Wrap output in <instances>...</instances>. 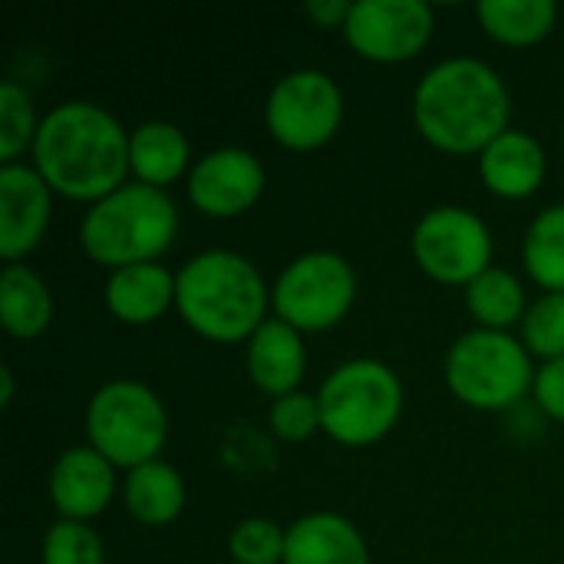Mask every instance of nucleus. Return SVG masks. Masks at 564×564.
Masks as SVG:
<instances>
[{
  "instance_id": "obj_1",
  "label": "nucleus",
  "mask_w": 564,
  "mask_h": 564,
  "mask_svg": "<svg viewBox=\"0 0 564 564\" xmlns=\"http://www.w3.org/2000/svg\"><path fill=\"white\" fill-rule=\"evenodd\" d=\"M30 165L43 175L53 195L89 208L132 178L129 129L116 112L93 99L56 102L40 122Z\"/></svg>"
},
{
  "instance_id": "obj_2",
  "label": "nucleus",
  "mask_w": 564,
  "mask_h": 564,
  "mask_svg": "<svg viewBox=\"0 0 564 564\" xmlns=\"http://www.w3.org/2000/svg\"><path fill=\"white\" fill-rule=\"evenodd\" d=\"M410 116L423 142L446 155H479L512 129V93L502 73L476 56L433 63L413 89Z\"/></svg>"
},
{
  "instance_id": "obj_3",
  "label": "nucleus",
  "mask_w": 564,
  "mask_h": 564,
  "mask_svg": "<svg viewBox=\"0 0 564 564\" xmlns=\"http://www.w3.org/2000/svg\"><path fill=\"white\" fill-rule=\"evenodd\" d=\"M175 311L202 340L248 344L271 317V284L241 251L205 248L175 271Z\"/></svg>"
},
{
  "instance_id": "obj_4",
  "label": "nucleus",
  "mask_w": 564,
  "mask_h": 564,
  "mask_svg": "<svg viewBox=\"0 0 564 564\" xmlns=\"http://www.w3.org/2000/svg\"><path fill=\"white\" fill-rule=\"evenodd\" d=\"M178 225V205L165 188L129 178L83 212L79 248L106 271L152 264L162 261V254L175 245Z\"/></svg>"
},
{
  "instance_id": "obj_5",
  "label": "nucleus",
  "mask_w": 564,
  "mask_h": 564,
  "mask_svg": "<svg viewBox=\"0 0 564 564\" xmlns=\"http://www.w3.org/2000/svg\"><path fill=\"white\" fill-rule=\"evenodd\" d=\"M324 433L344 449H367L383 443L403 420L406 390L400 373L377 357H354L337 364L321 390Z\"/></svg>"
},
{
  "instance_id": "obj_6",
  "label": "nucleus",
  "mask_w": 564,
  "mask_h": 564,
  "mask_svg": "<svg viewBox=\"0 0 564 564\" xmlns=\"http://www.w3.org/2000/svg\"><path fill=\"white\" fill-rule=\"evenodd\" d=\"M535 357L512 330L473 327L459 334L443 360V380L449 393L479 413H509L532 397Z\"/></svg>"
},
{
  "instance_id": "obj_7",
  "label": "nucleus",
  "mask_w": 564,
  "mask_h": 564,
  "mask_svg": "<svg viewBox=\"0 0 564 564\" xmlns=\"http://www.w3.org/2000/svg\"><path fill=\"white\" fill-rule=\"evenodd\" d=\"M169 426L162 397L142 380H109L86 403V443L119 473L162 459Z\"/></svg>"
},
{
  "instance_id": "obj_8",
  "label": "nucleus",
  "mask_w": 564,
  "mask_h": 564,
  "mask_svg": "<svg viewBox=\"0 0 564 564\" xmlns=\"http://www.w3.org/2000/svg\"><path fill=\"white\" fill-rule=\"evenodd\" d=\"M360 278L354 264L330 248L297 254L271 284V317L301 334H324L340 327L357 304Z\"/></svg>"
},
{
  "instance_id": "obj_9",
  "label": "nucleus",
  "mask_w": 564,
  "mask_h": 564,
  "mask_svg": "<svg viewBox=\"0 0 564 564\" xmlns=\"http://www.w3.org/2000/svg\"><path fill=\"white\" fill-rule=\"evenodd\" d=\"M347 99L340 83L317 66L284 73L264 99V129L288 152H317L344 129Z\"/></svg>"
},
{
  "instance_id": "obj_10",
  "label": "nucleus",
  "mask_w": 564,
  "mask_h": 564,
  "mask_svg": "<svg viewBox=\"0 0 564 564\" xmlns=\"http://www.w3.org/2000/svg\"><path fill=\"white\" fill-rule=\"evenodd\" d=\"M492 231L482 215L466 205H436L410 231V254L416 268L446 288H469L492 268Z\"/></svg>"
},
{
  "instance_id": "obj_11",
  "label": "nucleus",
  "mask_w": 564,
  "mask_h": 564,
  "mask_svg": "<svg viewBox=\"0 0 564 564\" xmlns=\"http://www.w3.org/2000/svg\"><path fill=\"white\" fill-rule=\"evenodd\" d=\"M436 33V7L426 0H354L344 23L347 46L380 66L416 59Z\"/></svg>"
},
{
  "instance_id": "obj_12",
  "label": "nucleus",
  "mask_w": 564,
  "mask_h": 564,
  "mask_svg": "<svg viewBox=\"0 0 564 564\" xmlns=\"http://www.w3.org/2000/svg\"><path fill=\"white\" fill-rule=\"evenodd\" d=\"M264 162L245 145H218L198 155L185 178L192 208L215 221L241 218L264 198Z\"/></svg>"
},
{
  "instance_id": "obj_13",
  "label": "nucleus",
  "mask_w": 564,
  "mask_h": 564,
  "mask_svg": "<svg viewBox=\"0 0 564 564\" xmlns=\"http://www.w3.org/2000/svg\"><path fill=\"white\" fill-rule=\"evenodd\" d=\"M53 198V188L30 162L0 165V258L7 264H20L43 245Z\"/></svg>"
},
{
  "instance_id": "obj_14",
  "label": "nucleus",
  "mask_w": 564,
  "mask_h": 564,
  "mask_svg": "<svg viewBox=\"0 0 564 564\" xmlns=\"http://www.w3.org/2000/svg\"><path fill=\"white\" fill-rule=\"evenodd\" d=\"M122 482H119V469L102 459L89 443L83 446H66L46 476V496L50 506L56 509L59 519L69 522H89L99 519L112 499L119 496Z\"/></svg>"
},
{
  "instance_id": "obj_15",
  "label": "nucleus",
  "mask_w": 564,
  "mask_h": 564,
  "mask_svg": "<svg viewBox=\"0 0 564 564\" xmlns=\"http://www.w3.org/2000/svg\"><path fill=\"white\" fill-rule=\"evenodd\" d=\"M476 165L486 192L502 202H525L549 178V152L542 139L516 126L506 129L499 139H492L476 155Z\"/></svg>"
},
{
  "instance_id": "obj_16",
  "label": "nucleus",
  "mask_w": 564,
  "mask_h": 564,
  "mask_svg": "<svg viewBox=\"0 0 564 564\" xmlns=\"http://www.w3.org/2000/svg\"><path fill=\"white\" fill-rule=\"evenodd\" d=\"M245 367L254 390L271 400L301 390L307 373L304 334L278 317H268L245 344Z\"/></svg>"
},
{
  "instance_id": "obj_17",
  "label": "nucleus",
  "mask_w": 564,
  "mask_h": 564,
  "mask_svg": "<svg viewBox=\"0 0 564 564\" xmlns=\"http://www.w3.org/2000/svg\"><path fill=\"white\" fill-rule=\"evenodd\" d=\"M106 311L126 327H149L175 307V271L162 261L109 271L102 284Z\"/></svg>"
},
{
  "instance_id": "obj_18",
  "label": "nucleus",
  "mask_w": 564,
  "mask_h": 564,
  "mask_svg": "<svg viewBox=\"0 0 564 564\" xmlns=\"http://www.w3.org/2000/svg\"><path fill=\"white\" fill-rule=\"evenodd\" d=\"M284 564H370V545L347 516L321 509L288 525Z\"/></svg>"
},
{
  "instance_id": "obj_19",
  "label": "nucleus",
  "mask_w": 564,
  "mask_h": 564,
  "mask_svg": "<svg viewBox=\"0 0 564 564\" xmlns=\"http://www.w3.org/2000/svg\"><path fill=\"white\" fill-rule=\"evenodd\" d=\"M195 159L188 135L178 122L169 119H145L129 132V175L132 182L152 188H172L175 182L188 178Z\"/></svg>"
},
{
  "instance_id": "obj_20",
  "label": "nucleus",
  "mask_w": 564,
  "mask_h": 564,
  "mask_svg": "<svg viewBox=\"0 0 564 564\" xmlns=\"http://www.w3.org/2000/svg\"><path fill=\"white\" fill-rule=\"evenodd\" d=\"M119 499L132 522L145 529H165L182 519L188 489H185V476L169 459H152L122 476Z\"/></svg>"
},
{
  "instance_id": "obj_21",
  "label": "nucleus",
  "mask_w": 564,
  "mask_h": 564,
  "mask_svg": "<svg viewBox=\"0 0 564 564\" xmlns=\"http://www.w3.org/2000/svg\"><path fill=\"white\" fill-rule=\"evenodd\" d=\"M56 301L50 284L30 264H7L0 274V324L13 340H36L50 330Z\"/></svg>"
},
{
  "instance_id": "obj_22",
  "label": "nucleus",
  "mask_w": 564,
  "mask_h": 564,
  "mask_svg": "<svg viewBox=\"0 0 564 564\" xmlns=\"http://www.w3.org/2000/svg\"><path fill=\"white\" fill-rule=\"evenodd\" d=\"M476 20L489 40L499 46L525 50L549 40L558 26L555 0H482L476 3Z\"/></svg>"
},
{
  "instance_id": "obj_23",
  "label": "nucleus",
  "mask_w": 564,
  "mask_h": 564,
  "mask_svg": "<svg viewBox=\"0 0 564 564\" xmlns=\"http://www.w3.org/2000/svg\"><path fill=\"white\" fill-rule=\"evenodd\" d=\"M466 311L473 317L476 327L486 330H516L522 327L525 314H529V288L525 281L509 271L492 264L489 271H482L466 291H463Z\"/></svg>"
},
{
  "instance_id": "obj_24",
  "label": "nucleus",
  "mask_w": 564,
  "mask_h": 564,
  "mask_svg": "<svg viewBox=\"0 0 564 564\" xmlns=\"http://www.w3.org/2000/svg\"><path fill=\"white\" fill-rule=\"evenodd\" d=\"M522 264L542 294H564V202L542 208L522 235Z\"/></svg>"
},
{
  "instance_id": "obj_25",
  "label": "nucleus",
  "mask_w": 564,
  "mask_h": 564,
  "mask_svg": "<svg viewBox=\"0 0 564 564\" xmlns=\"http://www.w3.org/2000/svg\"><path fill=\"white\" fill-rule=\"evenodd\" d=\"M40 122L43 116H36L33 96L17 79H3L0 83V165L20 162V155L33 149Z\"/></svg>"
},
{
  "instance_id": "obj_26",
  "label": "nucleus",
  "mask_w": 564,
  "mask_h": 564,
  "mask_svg": "<svg viewBox=\"0 0 564 564\" xmlns=\"http://www.w3.org/2000/svg\"><path fill=\"white\" fill-rule=\"evenodd\" d=\"M40 564H106V542L89 522L56 519L43 532Z\"/></svg>"
},
{
  "instance_id": "obj_27",
  "label": "nucleus",
  "mask_w": 564,
  "mask_h": 564,
  "mask_svg": "<svg viewBox=\"0 0 564 564\" xmlns=\"http://www.w3.org/2000/svg\"><path fill=\"white\" fill-rule=\"evenodd\" d=\"M288 549V525L248 516L228 532V555L235 564H284Z\"/></svg>"
},
{
  "instance_id": "obj_28",
  "label": "nucleus",
  "mask_w": 564,
  "mask_h": 564,
  "mask_svg": "<svg viewBox=\"0 0 564 564\" xmlns=\"http://www.w3.org/2000/svg\"><path fill=\"white\" fill-rule=\"evenodd\" d=\"M519 337L542 364L564 357V294H539L529 304Z\"/></svg>"
},
{
  "instance_id": "obj_29",
  "label": "nucleus",
  "mask_w": 564,
  "mask_h": 564,
  "mask_svg": "<svg viewBox=\"0 0 564 564\" xmlns=\"http://www.w3.org/2000/svg\"><path fill=\"white\" fill-rule=\"evenodd\" d=\"M268 426H271V433H274L281 443H307L311 436L324 433L317 393L294 390V393H288V397L271 400Z\"/></svg>"
},
{
  "instance_id": "obj_30",
  "label": "nucleus",
  "mask_w": 564,
  "mask_h": 564,
  "mask_svg": "<svg viewBox=\"0 0 564 564\" xmlns=\"http://www.w3.org/2000/svg\"><path fill=\"white\" fill-rule=\"evenodd\" d=\"M532 403L545 420L564 423V357L539 364L532 383Z\"/></svg>"
},
{
  "instance_id": "obj_31",
  "label": "nucleus",
  "mask_w": 564,
  "mask_h": 564,
  "mask_svg": "<svg viewBox=\"0 0 564 564\" xmlns=\"http://www.w3.org/2000/svg\"><path fill=\"white\" fill-rule=\"evenodd\" d=\"M350 7H354V0H307L304 13L321 30H344V23L350 17Z\"/></svg>"
},
{
  "instance_id": "obj_32",
  "label": "nucleus",
  "mask_w": 564,
  "mask_h": 564,
  "mask_svg": "<svg viewBox=\"0 0 564 564\" xmlns=\"http://www.w3.org/2000/svg\"><path fill=\"white\" fill-rule=\"evenodd\" d=\"M13 403V370L0 367V406L7 410Z\"/></svg>"
},
{
  "instance_id": "obj_33",
  "label": "nucleus",
  "mask_w": 564,
  "mask_h": 564,
  "mask_svg": "<svg viewBox=\"0 0 564 564\" xmlns=\"http://www.w3.org/2000/svg\"><path fill=\"white\" fill-rule=\"evenodd\" d=\"M562 142H564V119H562Z\"/></svg>"
}]
</instances>
